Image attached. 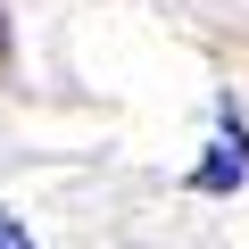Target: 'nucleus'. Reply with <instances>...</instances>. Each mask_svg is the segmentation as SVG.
Here are the masks:
<instances>
[{
	"mask_svg": "<svg viewBox=\"0 0 249 249\" xmlns=\"http://www.w3.org/2000/svg\"><path fill=\"white\" fill-rule=\"evenodd\" d=\"M183 183H191V191H216V199L249 183V116H241V100H232V91L216 100V142L199 150V166H191Z\"/></svg>",
	"mask_w": 249,
	"mask_h": 249,
	"instance_id": "nucleus-1",
	"label": "nucleus"
},
{
	"mask_svg": "<svg viewBox=\"0 0 249 249\" xmlns=\"http://www.w3.org/2000/svg\"><path fill=\"white\" fill-rule=\"evenodd\" d=\"M0 249H34V232H25V224H17L9 208H0Z\"/></svg>",
	"mask_w": 249,
	"mask_h": 249,
	"instance_id": "nucleus-2",
	"label": "nucleus"
},
{
	"mask_svg": "<svg viewBox=\"0 0 249 249\" xmlns=\"http://www.w3.org/2000/svg\"><path fill=\"white\" fill-rule=\"evenodd\" d=\"M0 58H9V17H0Z\"/></svg>",
	"mask_w": 249,
	"mask_h": 249,
	"instance_id": "nucleus-3",
	"label": "nucleus"
}]
</instances>
